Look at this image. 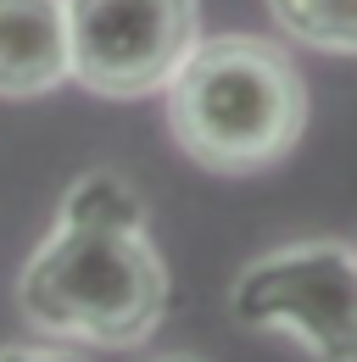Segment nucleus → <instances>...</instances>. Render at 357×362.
I'll use <instances>...</instances> for the list:
<instances>
[{
    "mask_svg": "<svg viewBox=\"0 0 357 362\" xmlns=\"http://www.w3.org/2000/svg\"><path fill=\"white\" fill-rule=\"evenodd\" d=\"M268 17L290 45L357 56V0H268Z\"/></svg>",
    "mask_w": 357,
    "mask_h": 362,
    "instance_id": "obj_6",
    "label": "nucleus"
},
{
    "mask_svg": "<svg viewBox=\"0 0 357 362\" xmlns=\"http://www.w3.org/2000/svg\"><path fill=\"white\" fill-rule=\"evenodd\" d=\"M0 362H84L67 346H45V340H17V346H0Z\"/></svg>",
    "mask_w": 357,
    "mask_h": 362,
    "instance_id": "obj_8",
    "label": "nucleus"
},
{
    "mask_svg": "<svg viewBox=\"0 0 357 362\" xmlns=\"http://www.w3.org/2000/svg\"><path fill=\"white\" fill-rule=\"evenodd\" d=\"M168 129L207 173H257L290 156L307 129L296 62L257 34L196 40L168 78Z\"/></svg>",
    "mask_w": 357,
    "mask_h": 362,
    "instance_id": "obj_1",
    "label": "nucleus"
},
{
    "mask_svg": "<svg viewBox=\"0 0 357 362\" xmlns=\"http://www.w3.org/2000/svg\"><path fill=\"white\" fill-rule=\"evenodd\" d=\"M157 362H201V357H190V351H168V357H157Z\"/></svg>",
    "mask_w": 357,
    "mask_h": 362,
    "instance_id": "obj_9",
    "label": "nucleus"
},
{
    "mask_svg": "<svg viewBox=\"0 0 357 362\" xmlns=\"http://www.w3.org/2000/svg\"><path fill=\"white\" fill-rule=\"evenodd\" d=\"M73 78L67 0H0V100L50 95Z\"/></svg>",
    "mask_w": 357,
    "mask_h": 362,
    "instance_id": "obj_5",
    "label": "nucleus"
},
{
    "mask_svg": "<svg viewBox=\"0 0 357 362\" xmlns=\"http://www.w3.org/2000/svg\"><path fill=\"white\" fill-rule=\"evenodd\" d=\"M229 313L240 329L290 334L318 362H357V251L341 240H296L234 279Z\"/></svg>",
    "mask_w": 357,
    "mask_h": 362,
    "instance_id": "obj_3",
    "label": "nucleus"
},
{
    "mask_svg": "<svg viewBox=\"0 0 357 362\" xmlns=\"http://www.w3.org/2000/svg\"><path fill=\"white\" fill-rule=\"evenodd\" d=\"M190 45L196 0H67L73 78L106 100L168 90Z\"/></svg>",
    "mask_w": 357,
    "mask_h": 362,
    "instance_id": "obj_4",
    "label": "nucleus"
},
{
    "mask_svg": "<svg viewBox=\"0 0 357 362\" xmlns=\"http://www.w3.org/2000/svg\"><path fill=\"white\" fill-rule=\"evenodd\" d=\"M17 307L56 340L129 351L162 323L168 268L145 228L56 223L17 273Z\"/></svg>",
    "mask_w": 357,
    "mask_h": 362,
    "instance_id": "obj_2",
    "label": "nucleus"
},
{
    "mask_svg": "<svg viewBox=\"0 0 357 362\" xmlns=\"http://www.w3.org/2000/svg\"><path fill=\"white\" fill-rule=\"evenodd\" d=\"M56 223H89V228H145V201L123 173H84L56 206Z\"/></svg>",
    "mask_w": 357,
    "mask_h": 362,
    "instance_id": "obj_7",
    "label": "nucleus"
}]
</instances>
